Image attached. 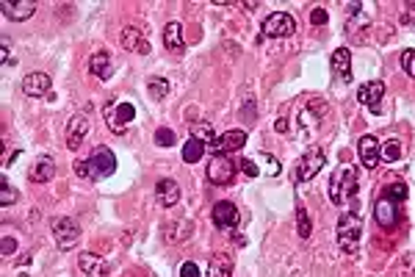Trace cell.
Listing matches in <instances>:
<instances>
[{
	"instance_id": "1",
	"label": "cell",
	"mask_w": 415,
	"mask_h": 277,
	"mask_svg": "<svg viewBox=\"0 0 415 277\" xmlns=\"http://www.w3.org/2000/svg\"><path fill=\"white\" fill-rule=\"evenodd\" d=\"M114 169H116V156L108 147H97L89 158L75 161V175L84 180H103L114 175Z\"/></svg>"
},
{
	"instance_id": "2",
	"label": "cell",
	"mask_w": 415,
	"mask_h": 277,
	"mask_svg": "<svg viewBox=\"0 0 415 277\" xmlns=\"http://www.w3.org/2000/svg\"><path fill=\"white\" fill-rule=\"evenodd\" d=\"M357 194V169L349 167H340L338 172L329 175V202L332 205H343L349 202Z\"/></svg>"
},
{
	"instance_id": "3",
	"label": "cell",
	"mask_w": 415,
	"mask_h": 277,
	"mask_svg": "<svg viewBox=\"0 0 415 277\" xmlns=\"http://www.w3.org/2000/svg\"><path fill=\"white\" fill-rule=\"evenodd\" d=\"M360 233H363V219L357 211H343L340 219H338V230H335V239H338V247L343 252H357L360 247Z\"/></svg>"
},
{
	"instance_id": "4",
	"label": "cell",
	"mask_w": 415,
	"mask_h": 277,
	"mask_svg": "<svg viewBox=\"0 0 415 277\" xmlns=\"http://www.w3.org/2000/svg\"><path fill=\"white\" fill-rule=\"evenodd\" d=\"M50 230H53V239L58 244V250H73L78 241H81V225L73 219V217H55L50 222Z\"/></svg>"
},
{
	"instance_id": "5",
	"label": "cell",
	"mask_w": 415,
	"mask_h": 277,
	"mask_svg": "<svg viewBox=\"0 0 415 277\" xmlns=\"http://www.w3.org/2000/svg\"><path fill=\"white\" fill-rule=\"evenodd\" d=\"M324 167H327V153H324L321 147H310V150L299 158V167H297V183H305V180L316 178Z\"/></svg>"
},
{
	"instance_id": "6",
	"label": "cell",
	"mask_w": 415,
	"mask_h": 277,
	"mask_svg": "<svg viewBox=\"0 0 415 277\" xmlns=\"http://www.w3.org/2000/svg\"><path fill=\"white\" fill-rule=\"evenodd\" d=\"M294 31H297V23H294V17H291L288 12H274V14H268L266 23H263V34H266L268 39H286V36H291Z\"/></svg>"
},
{
	"instance_id": "7",
	"label": "cell",
	"mask_w": 415,
	"mask_h": 277,
	"mask_svg": "<svg viewBox=\"0 0 415 277\" xmlns=\"http://www.w3.org/2000/svg\"><path fill=\"white\" fill-rule=\"evenodd\" d=\"M236 178V164L227 156H214L208 161V180L216 186H230Z\"/></svg>"
},
{
	"instance_id": "8",
	"label": "cell",
	"mask_w": 415,
	"mask_h": 277,
	"mask_svg": "<svg viewBox=\"0 0 415 277\" xmlns=\"http://www.w3.org/2000/svg\"><path fill=\"white\" fill-rule=\"evenodd\" d=\"M133 117H136V108H133L130 103H119V106H108V111H105V125L111 128V133H116V136H122V133L127 130V125L133 122Z\"/></svg>"
},
{
	"instance_id": "9",
	"label": "cell",
	"mask_w": 415,
	"mask_h": 277,
	"mask_svg": "<svg viewBox=\"0 0 415 277\" xmlns=\"http://www.w3.org/2000/svg\"><path fill=\"white\" fill-rule=\"evenodd\" d=\"M357 153H360L363 167H366L368 172H374V169L379 167V161H382V145H379V138H377V136H371V133L360 136V142H357Z\"/></svg>"
},
{
	"instance_id": "10",
	"label": "cell",
	"mask_w": 415,
	"mask_h": 277,
	"mask_svg": "<svg viewBox=\"0 0 415 277\" xmlns=\"http://www.w3.org/2000/svg\"><path fill=\"white\" fill-rule=\"evenodd\" d=\"M399 205H401V202L390 200L388 194H382V197L377 200V205H374V219L379 222V228L390 230V228L399 222Z\"/></svg>"
},
{
	"instance_id": "11",
	"label": "cell",
	"mask_w": 415,
	"mask_h": 277,
	"mask_svg": "<svg viewBox=\"0 0 415 277\" xmlns=\"http://www.w3.org/2000/svg\"><path fill=\"white\" fill-rule=\"evenodd\" d=\"M86 133H89V117H86V114H75L73 119L66 122V130H64L66 147H69V150H78V147L84 145Z\"/></svg>"
},
{
	"instance_id": "12",
	"label": "cell",
	"mask_w": 415,
	"mask_h": 277,
	"mask_svg": "<svg viewBox=\"0 0 415 277\" xmlns=\"http://www.w3.org/2000/svg\"><path fill=\"white\" fill-rule=\"evenodd\" d=\"M247 145V130H227L222 136H216V142L211 145L214 156H227V153H236Z\"/></svg>"
},
{
	"instance_id": "13",
	"label": "cell",
	"mask_w": 415,
	"mask_h": 277,
	"mask_svg": "<svg viewBox=\"0 0 415 277\" xmlns=\"http://www.w3.org/2000/svg\"><path fill=\"white\" fill-rule=\"evenodd\" d=\"M211 217H214V225H216L219 230H233V228H238V222H241V214H238V208H236L233 202H216Z\"/></svg>"
},
{
	"instance_id": "14",
	"label": "cell",
	"mask_w": 415,
	"mask_h": 277,
	"mask_svg": "<svg viewBox=\"0 0 415 277\" xmlns=\"http://www.w3.org/2000/svg\"><path fill=\"white\" fill-rule=\"evenodd\" d=\"M382 95H385V84H382V81H368V84H363V86L357 89V100H360L366 108H371L374 114L382 111Z\"/></svg>"
},
{
	"instance_id": "15",
	"label": "cell",
	"mask_w": 415,
	"mask_h": 277,
	"mask_svg": "<svg viewBox=\"0 0 415 277\" xmlns=\"http://www.w3.org/2000/svg\"><path fill=\"white\" fill-rule=\"evenodd\" d=\"M119 45H122L127 53H138V56H147V53H150V42L144 39V34H142V31H138V28H133V25L122 28Z\"/></svg>"
},
{
	"instance_id": "16",
	"label": "cell",
	"mask_w": 415,
	"mask_h": 277,
	"mask_svg": "<svg viewBox=\"0 0 415 277\" xmlns=\"http://www.w3.org/2000/svg\"><path fill=\"white\" fill-rule=\"evenodd\" d=\"M329 67H332V75L338 81H352V53L346 47H338L329 58Z\"/></svg>"
},
{
	"instance_id": "17",
	"label": "cell",
	"mask_w": 415,
	"mask_h": 277,
	"mask_svg": "<svg viewBox=\"0 0 415 277\" xmlns=\"http://www.w3.org/2000/svg\"><path fill=\"white\" fill-rule=\"evenodd\" d=\"M0 9H3V14H6L9 20L23 23V20L34 17V12H36L39 6H36V0H20V3H12V0H3V3H0Z\"/></svg>"
},
{
	"instance_id": "18",
	"label": "cell",
	"mask_w": 415,
	"mask_h": 277,
	"mask_svg": "<svg viewBox=\"0 0 415 277\" xmlns=\"http://www.w3.org/2000/svg\"><path fill=\"white\" fill-rule=\"evenodd\" d=\"M78 266L84 269L86 277H108V272H111V266L95 252H81L78 255Z\"/></svg>"
},
{
	"instance_id": "19",
	"label": "cell",
	"mask_w": 415,
	"mask_h": 277,
	"mask_svg": "<svg viewBox=\"0 0 415 277\" xmlns=\"http://www.w3.org/2000/svg\"><path fill=\"white\" fill-rule=\"evenodd\" d=\"M89 73H92L95 78H100V81L111 78V73H114V58H111L108 50H97V53L89 58Z\"/></svg>"
},
{
	"instance_id": "20",
	"label": "cell",
	"mask_w": 415,
	"mask_h": 277,
	"mask_svg": "<svg viewBox=\"0 0 415 277\" xmlns=\"http://www.w3.org/2000/svg\"><path fill=\"white\" fill-rule=\"evenodd\" d=\"M164 45L172 56H183L186 50V39H183V25L180 23H166L164 25Z\"/></svg>"
},
{
	"instance_id": "21",
	"label": "cell",
	"mask_w": 415,
	"mask_h": 277,
	"mask_svg": "<svg viewBox=\"0 0 415 277\" xmlns=\"http://www.w3.org/2000/svg\"><path fill=\"white\" fill-rule=\"evenodd\" d=\"M23 92L28 97H42L50 92V75L47 73H28L23 78Z\"/></svg>"
},
{
	"instance_id": "22",
	"label": "cell",
	"mask_w": 415,
	"mask_h": 277,
	"mask_svg": "<svg viewBox=\"0 0 415 277\" xmlns=\"http://www.w3.org/2000/svg\"><path fill=\"white\" fill-rule=\"evenodd\" d=\"M53 175H55V161L50 156H39L34 161V167L28 169V178L34 183H47V180H53Z\"/></svg>"
},
{
	"instance_id": "23",
	"label": "cell",
	"mask_w": 415,
	"mask_h": 277,
	"mask_svg": "<svg viewBox=\"0 0 415 277\" xmlns=\"http://www.w3.org/2000/svg\"><path fill=\"white\" fill-rule=\"evenodd\" d=\"M155 197H158V202H161L164 208H175L177 200H180V186H177L172 178H164V180H158V186H155Z\"/></svg>"
},
{
	"instance_id": "24",
	"label": "cell",
	"mask_w": 415,
	"mask_h": 277,
	"mask_svg": "<svg viewBox=\"0 0 415 277\" xmlns=\"http://www.w3.org/2000/svg\"><path fill=\"white\" fill-rule=\"evenodd\" d=\"M208 277H233V258L227 252H219L208 263Z\"/></svg>"
},
{
	"instance_id": "25",
	"label": "cell",
	"mask_w": 415,
	"mask_h": 277,
	"mask_svg": "<svg viewBox=\"0 0 415 277\" xmlns=\"http://www.w3.org/2000/svg\"><path fill=\"white\" fill-rule=\"evenodd\" d=\"M205 142H199V138H194V136H188V142L183 145V161L186 164H197L202 156H205Z\"/></svg>"
},
{
	"instance_id": "26",
	"label": "cell",
	"mask_w": 415,
	"mask_h": 277,
	"mask_svg": "<svg viewBox=\"0 0 415 277\" xmlns=\"http://www.w3.org/2000/svg\"><path fill=\"white\" fill-rule=\"evenodd\" d=\"M147 89H150V100H164L169 95V81L161 78V75H155V78H150Z\"/></svg>"
},
{
	"instance_id": "27",
	"label": "cell",
	"mask_w": 415,
	"mask_h": 277,
	"mask_svg": "<svg viewBox=\"0 0 415 277\" xmlns=\"http://www.w3.org/2000/svg\"><path fill=\"white\" fill-rule=\"evenodd\" d=\"M191 136H194V138H199V142H205V147H211V145L216 142V133L211 130V125H208V122L194 125V128H191Z\"/></svg>"
},
{
	"instance_id": "28",
	"label": "cell",
	"mask_w": 415,
	"mask_h": 277,
	"mask_svg": "<svg viewBox=\"0 0 415 277\" xmlns=\"http://www.w3.org/2000/svg\"><path fill=\"white\" fill-rule=\"evenodd\" d=\"M297 233L302 236V239H307L310 233H313V222H310V217H307V211L299 205L297 208Z\"/></svg>"
},
{
	"instance_id": "29",
	"label": "cell",
	"mask_w": 415,
	"mask_h": 277,
	"mask_svg": "<svg viewBox=\"0 0 415 277\" xmlns=\"http://www.w3.org/2000/svg\"><path fill=\"white\" fill-rule=\"evenodd\" d=\"M382 158L390 161V164L401 158V142H399V138H388V142L382 145Z\"/></svg>"
},
{
	"instance_id": "30",
	"label": "cell",
	"mask_w": 415,
	"mask_h": 277,
	"mask_svg": "<svg viewBox=\"0 0 415 277\" xmlns=\"http://www.w3.org/2000/svg\"><path fill=\"white\" fill-rule=\"evenodd\" d=\"M12 202H17V189H12V183L6 178H0V205L6 208Z\"/></svg>"
},
{
	"instance_id": "31",
	"label": "cell",
	"mask_w": 415,
	"mask_h": 277,
	"mask_svg": "<svg viewBox=\"0 0 415 277\" xmlns=\"http://www.w3.org/2000/svg\"><path fill=\"white\" fill-rule=\"evenodd\" d=\"M382 194H388V197L396 200V202H404V200H407V186H404V183H390V186L382 189Z\"/></svg>"
},
{
	"instance_id": "32",
	"label": "cell",
	"mask_w": 415,
	"mask_h": 277,
	"mask_svg": "<svg viewBox=\"0 0 415 277\" xmlns=\"http://www.w3.org/2000/svg\"><path fill=\"white\" fill-rule=\"evenodd\" d=\"M401 67H404V73H407L410 78H415V50H412V47H407V50L401 53Z\"/></svg>"
},
{
	"instance_id": "33",
	"label": "cell",
	"mask_w": 415,
	"mask_h": 277,
	"mask_svg": "<svg viewBox=\"0 0 415 277\" xmlns=\"http://www.w3.org/2000/svg\"><path fill=\"white\" fill-rule=\"evenodd\" d=\"M155 145H161V147L175 145V130H169V128H158V130H155Z\"/></svg>"
},
{
	"instance_id": "34",
	"label": "cell",
	"mask_w": 415,
	"mask_h": 277,
	"mask_svg": "<svg viewBox=\"0 0 415 277\" xmlns=\"http://www.w3.org/2000/svg\"><path fill=\"white\" fill-rule=\"evenodd\" d=\"M260 158L268 164V175H280V161H277L274 156H268V153H260Z\"/></svg>"
},
{
	"instance_id": "35",
	"label": "cell",
	"mask_w": 415,
	"mask_h": 277,
	"mask_svg": "<svg viewBox=\"0 0 415 277\" xmlns=\"http://www.w3.org/2000/svg\"><path fill=\"white\" fill-rule=\"evenodd\" d=\"M180 277H199L197 263H194V261H186V263L180 266Z\"/></svg>"
},
{
	"instance_id": "36",
	"label": "cell",
	"mask_w": 415,
	"mask_h": 277,
	"mask_svg": "<svg viewBox=\"0 0 415 277\" xmlns=\"http://www.w3.org/2000/svg\"><path fill=\"white\" fill-rule=\"evenodd\" d=\"M310 23H313V25H324V23H327V12H324L321 6L313 9V12H310Z\"/></svg>"
},
{
	"instance_id": "37",
	"label": "cell",
	"mask_w": 415,
	"mask_h": 277,
	"mask_svg": "<svg viewBox=\"0 0 415 277\" xmlns=\"http://www.w3.org/2000/svg\"><path fill=\"white\" fill-rule=\"evenodd\" d=\"M0 61H3V67L12 64V50H9V39H3V45H0Z\"/></svg>"
},
{
	"instance_id": "38",
	"label": "cell",
	"mask_w": 415,
	"mask_h": 277,
	"mask_svg": "<svg viewBox=\"0 0 415 277\" xmlns=\"http://www.w3.org/2000/svg\"><path fill=\"white\" fill-rule=\"evenodd\" d=\"M241 172H244V175H249V178H257V167H255L249 158H244V161H241Z\"/></svg>"
},
{
	"instance_id": "39",
	"label": "cell",
	"mask_w": 415,
	"mask_h": 277,
	"mask_svg": "<svg viewBox=\"0 0 415 277\" xmlns=\"http://www.w3.org/2000/svg\"><path fill=\"white\" fill-rule=\"evenodd\" d=\"M274 130H277V133H288V119H286V117H280V119L274 122Z\"/></svg>"
},
{
	"instance_id": "40",
	"label": "cell",
	"mask_w": 415,
	"mask_h": 277,
	"mask_svg": "<svg viewBox=\"0 0 415 277\" xmlns=\"http://www.w3.org/2000/svg\"><path fill=\"white\" fill-rule=\"evenodd\" d=\"M12 252H14V241L6 236V239H3V255H12Z\"/></svg>"
}]
</instances>
